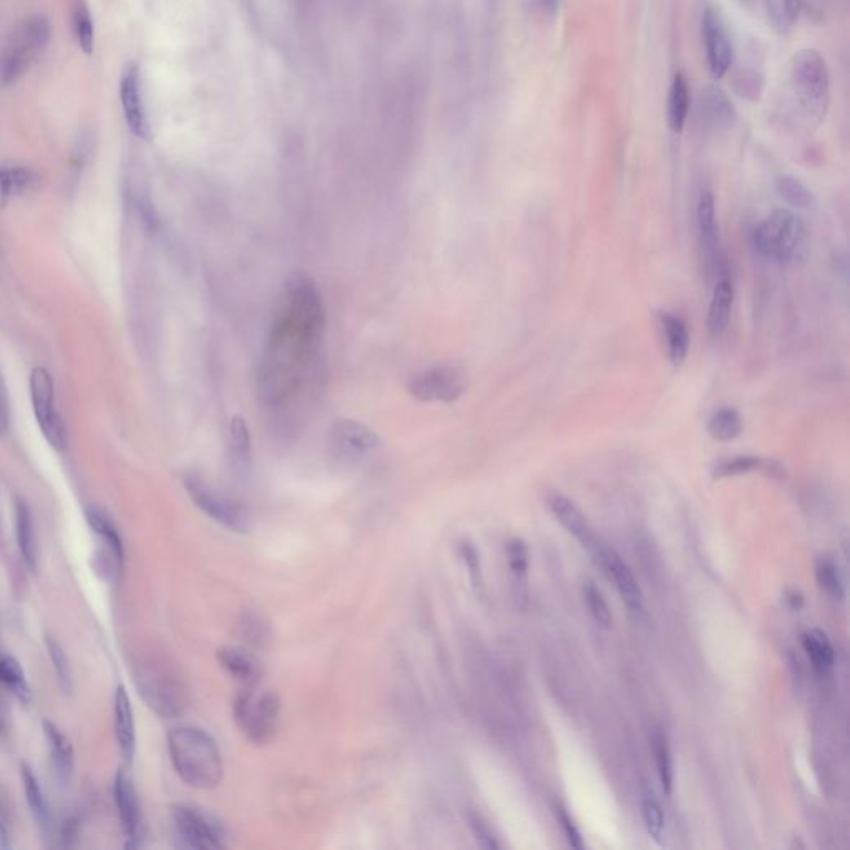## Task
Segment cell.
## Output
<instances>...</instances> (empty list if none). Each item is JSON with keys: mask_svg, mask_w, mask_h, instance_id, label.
<instances>
[{"mask_svg": "<svg viewBox=\"0 0 850 850\" xmlns=\"http://www.w3.org/2000/svg\"><path fill=\"white\" fill-rule=\"evenodd\" d=\"M326 314L311 279H289L259 371V394L271 411H286L308 394L318 367Z\"/></svg>", "mask_w": 850, "mask_h": 850, "instance_id": "obj_1", "label": "cell"}, {"mask_svg": "<svg viewBox=\"0 0 850 850\" xmlns=\"http://www.w3.org/2000/svg\"><path fill=\"white\" fill-rule=\"evenodd\" d=\"M168 753L181 781L195 789H215L223 779V758L215 739L200 728L178 726L168 733Z\"/></svg>", "mask_w": 850, "mask_h": 850, "instance_id": "obj_2", "label": "cell"}, {"mask_svg": "<svg viewBox=\"0 0 850 850\" xmlns=\"http://www.w3.org/2000/svg\"><path fill=\"white\" fill-rule=\"evenodd\" d=\"M789 92L804 122L817 127L831 105V74L821 52L802 49L789 62Z\"/></svg>", "mask_w": 850, "mask_h": 850, "instance_id": "obj_3", "label": "cell"}, {"mask_svg": "<svg viewBox=\"0 0 850 850\" xmlns=\"http://www.w3.org/2000/svg\"><path fill=\"white\" fill-rule=\"evenodd\" d=\"M133 681L140 698L160 718H178L190 704L180 673L160 655H143L133 665Z\"/></svg>", "mask_w": 850, "mask_h": 850, "instance_id": "obj_4", "label": "cell"}, {"mask_svg": "<svg viewBox=\"0 0 850 850\" xmlns=\"http://www.w3.org/2000/svg\"><path fill=\"white\" fill-rule=\"evenodd\" d=\"M754 246L759 255L779 264L797 263L806 258L809 235L804 221L792 211H772L754 230Z\"/></svg>", "mask_w": 850, "mask_h": 850, "instance_id": "obj_5", "label": "cell"}, {"mask_svg": "<svg viewBox=\"0 0 850 850\" xmlns=\"http://www.w3.org/2000/svg\"><path fill=\"white\" fill-rule=\"evenodd\" d=\"M49 20L32 15L15 25L0 49V84L12 85L22 79L49 45Z\"/></svg>", "mask_w": 850, "mask_h": 850, "instance_id": "obj_6", "label": "cell"}, {"mask_svg": "<svg viewBox=\"0 0 850 850\" xmlns=\"http://www.w3.org/2000/svg\"><path fill=\"white\" fill-rule=\"evenodd\" d=\"M233 714L241 733L251 743L264 746L278 733L281 701L273 691H258L255 686H245L236 696Z\"/></svg>", "mask_w": 850, "mask_h": 850, "instance_id": "obj_7", "label": "cell"}, {"mask_svg": "<svg viewBox=\"0 0 850 850\" xmlns=\"http://www.w3.org/2000/svg\"><path fill=\"white\" fill-rule=\"evenodd\" d=\"M183 484H185L186 492L193 500V504L205 515H208L211 520H215L216 523H220L231 532H250L251 515L240 502L230 499L228 495L221 494L198 475H186Z\"/></svg>", "mask_w": 850, "mask_h": 850, "instance_id": "obj_8", "label": "cell"}, {"mask_svg": "<svg viewBox=\"0 0 850 850\" xmlns=\"http://www.w3.org/2000/svg\"><path fill=\"white\" fill-rule=\"evenodd\" d=\"M173 829L181 847L186 849H225L226 832L213 817L191 806L173 809Z\"/></svg>", "mask_w": 850, "mask_h": 850, "instance_id": "obj_9", "label": "cell"}, {"mask_svg": "<svg viewBox=\"0 0 850 850\" xmlns=\"http://www.w3.org/2000/svg\"><path fill=\"white\" fill-rule=\"evenodd\" d=\"M30 399L35 419L45 440L54 449L64 450L67 445V432L57 407H55V387L52 376L44 367H37L30 374Z\"/></svg>", "mask_w": 850, "mask_h": 850, "instance_id": "obj_10", "label": "cell"}, {"mask_svg": "<svg viewBox=\"0 0 850 850\" xmlns=\"http://www.w3.org/2000/svg\"><path fill=\"white\" fill-rule=\"evenodd\" d=\"M467 389V374L460 367L437 366L425 369L412 377L409 392L421 402L452 404Z\"/></svg>", "mask_w": 850, "mask_h": 850, "instance_id": "obj_11", "label": "cell"}, {"mask_svg": "<svg viewBox=\"0 0 850 850\" xmlns=\"http://www.w3.org/2000/svg\"><path fill=\"white\" fill-rule=\"evenodd\" d=\"M88 527L98 537L100 548L95 553V568L103 577L112 580L122 572L123 560H125V548H123L122 535L118 532L117 525L107 513L98 507H87L85 509Z\"/></svg>", "mask_w": 850, "mask_h": 850, "instance_id": "obj_12", "label": "cell"}, {"mask_svg": "<svg viewBox=\"0 0 850 850\" xmlns=\"http://www.w3.org/2000/svg\"><path fill=\"white\" fill-rule=\"evenodd\" d=\"M701 37H703L706 62L709 74L714 80L723 79L733 64V44L721 15L713 9H706L701 19Z\"/></svg>", "mask_w": 850, "mask_h": 850, "instance_id": "obj_13", "label": "cell"}, {"mask_svg": "<svg viewBox=\"0 0 850 850\" xmlns=\"http://www.w3.org/2000/svg\"><path fill=\"white\" fill-rule=\"evenodd\" d=\"M113 799L117 806L118 817L123 834L127 839V849H137L143 841V816L137 789L125 771H118L113 782Z\"/></svg>", "mask_w": 850, "mask_h": 850, "instance_id": "obj_14", "label": "cell"}, {"mask_svg": "<svg viewBox=\"0 0 850 850\" xmlns=\"http://www.w3.org/2000/svg\"><path fill=\"white\" fill-rule=\"evenodd\" d=\"M592 548L595 550L601 568L605 570L606 577L615 583L616 590L620 593L626 606L635 613H641L645 608L643 593H641L640 585L636 582L635 575L631 572V568L626 565L625 560L613 548L606 547V545L595 543Z\"/></svg>", "mask_w": 850, "mask_h": 850, "instance_id": "obj_15", "label": "cell"}, {"mask_svg": "<svg viewBox=\"0 0 850 850\" xmlns=\"http://www.w3.org/2000/svg\"><path fill=\"white\" fill-rule=\"evenodd\" d=\"M120 98L128 128L142 140H150L152 128L143 103L142 77L137 64H128L120 79Z\"/></svg>", "mask_w": 850, "mask_h": 850, "instance_id": "obj_16", "label": "cell"}, {"mask_svg": "<svg viewBox=\"0 0 850 850\" xmlns=\"http://www.w3.org/2000/svg\"><path fill=\"white\" fill-rule=\"evenodd\" d=\"M333 445L344 455H364L381 444V437L369 425L351 419H341L331 430Z\"/></svg>", "mask_w": 850, "mask_h": 850, "instance_id": "obj_17", "label": "cell"}, {"mask_svg": "<svg viewBox=\"0 0 850 850\" xmlns=\"http://www.w3.org/2000/svg\"><path fill=\"white\" fill-rule=\"evenodd\" d=\"M44 738L47 743L50 767L54 771L57 781L69 782L74 776L75 753L70 739L62 733V729L52 721H44Z\"/></svg>", "mask_w": 850, "mask_h": 850, "instance_id": "obj_18", "label": "cell"}, {"mask_svg": "<svg viewBox=\"0 0 850 850\" xmlns=\"http://www.w3.org/2000/svg\"><path fill=\"white\" fill-rule=\"evenodd\" d=\"M113 724H115V738H117L118 749L123 759L128 764L132 763L137 751V731H135V718H133L132 703L127 689L118 686L113 701Z\"/></svg>", "mask_w": 850, "mask_h": 850, "instance_id": "obj_19", "label": "cell"}, {"mask_svg": "<svg viewBox=\"0 0 850 850\" xmlns=\"http://www.w3.org/2000/svg\"><path fill=\"white\" fill-rule=\"evenodd\" d=\"M734 304V284L728 271H721L714 284L713 298L709 304L708 328L713 336H721L728 328Z\"/></svg>", "mask_w": 850, "mask_h": 850, "instance_id": "obj_20", "label": "cell"}, {"mask_svg": "<svg viewBox=\"0 0 850 850\" xmlns=\"http://www.w3.org/2000/svg\"><path fill=\"white\" fill-rule=\"evenodd\" d=\"M548 507L552 510L553 517L557 518L558 522L562 523L563 528L568 533H572L578 542L587 545V547L595 545V535L588 525L587 518L577 509V505L573 504L572 500H568L563 495L555 494L548 499Z\"/></svg>", "mask_w": 850, "mask_h": 850, "instance_id": "obj_21", "label": "cell"}, {"mask_svg": "<svg viewBox=\"0 0 850 850\" xmlns=\"http://www.w3.org/2000/svg\"><path fill=\"white\" fill-rule=\"evenodd\" d=\"M216 658L220 661L221 668L233 676L235 680L243 683V686H255L261 676V665L256 660L255 655H251L250 651L245 648H236V646H223L216 653Z\"/></svg>", "mask_w": 850, "mask_h": 850, "instance_id": "obj_22", "label": "cell"}, {"mask_svg": "<svg viewBox=\"0 0 850 850\" xmlns=\"http://www.w3.org/2000/svg\"><path fill=\"white\" fill-rule=\"evenodd\" d=\"M20 774H22L25 799H27L35 824L39 827L44 839H50V836H52V809H50L49 799L45 796L44 787L40 786L39 779L27 764L22 766Z\"/></svg>", "mask_w": 850, "mask_h": 850, "instance_id": "obj_23", "label": "cell"}, {"mask_svg": "<svg viewBox=\"0 0 850 850\" xmlns=\"http://www.w3.org/2000/svg\"><path fill=\"white\" fill-rule=\"evenodd\" d=\"M505 557L509 563L510 582H512L513 600L518 608L527 605L528 600V547L520 538H512L505 547Z\"/></svg>", "mask_w": 850, "mask_h": 850, "instance_id": "obj_24", "label": "cell"}, {"mask_svg": "<svg viewBox=\"0 0 850 850\" xmlns=\"http://www.w3.org/2000/svg\"><path fill=\"white\" fill-rule=\"evenodd\" d=\"M15 537H17V545L25 565L35 572L39 565V543L35 533L34 517L29 505L20 499L15 502Z\"/></svg>", "mask_w": 850, "mask_h": 850, "instance_id": "obj_25", "label": "cell"}, {"mask_svg": "<svg viewBox=\"0 0 850 850\" xmlns=\"http://www.w3.org/2000/svg\"><path fill=\"white\" fill-rule=\"evenodd\" d=\"M661 328L668 344V356L675 367L683 366L689 354L688 326L681 316L673 313H661Z\"/></svg>", "mask_w": 850, "mask_h": 850, "instance_id": "obj_26", "label": "cell"}, {"mask_svg": "<svg viewBox=\"0 0 850 850\" xmlns=\"http://www.w3.org/2000/svg\"><path fill=\"white\" fill-rule=\"evenodd\" d=\"M696 218H698L699 240L703 245L706 255H716L718 248V223H716V201L711 190L701 191L698 198V208H696Z\"/></svg>", "mask_w": 850, "mask_h": 850, "instance_id": "obj_27", "label": "cell"}, {"mask_svg": "<svg viewBox=\"0 0 850 850\" xmlns=\"http://www.w3.org/2000/svg\"><path fill=\"white\" fill-rule=\"evenodd\" d=\"M802 648L811 661L812 668L819 675L827 676L836 665V653L826 633L821 630H809L802 635Z\"/></svg>", "mask_w": 850, "mask_h": 850, "instance_id": "obj_28", "label": "cell"}, {"mask_svg": "<svg viewBox=\"0 0 850 850\" xmlns=\"http://www.w3.org/2000/svg\"><path fill=\"white\" fill-rule=\"evenodd\" d=\"M689 113V87L688 80L683 74H676L671 82L670 93H668V107H666V122L671 132L681 133L688 120Z\"/></svg>", "mask_w": 850, "mask_h": 850, "instance_id": "obj_29", "label": "cell"}, {"mask_svg": "<svg viewBox=\"0 0 850 850\" xmlns=\"http://www.w3.org/2000/svg\"><path fill=\"white\" fill-rule=\"evenodd\" d=\"M37 183V175L30 168L19 165L0 167V205H7L15 196L29 191Z\"/></svg>", "mask_w": 850, "mask_h": 850, "instance_id": "obj_30", "label": "cell"}, {"mask_svg": "<svg viewBox=\"0 0 850 850\" xmlns=\"http://www.w3.org/2000/svg\"><path fill=\"white\" fill-rule=\"evenodd\" d=\"M744 422L743 417L736 409L724 407L719 411L714 412L713 416L709 417L708 434L711 439L716 442H733L743 434Z\"/></svg>", "mask_w": 850, "mask_h": 850, "instance_id": "obj_31", "label": "cell"}, {"mask_svg": "<svg viewBox=\"0 0 850 850\" xmlns=\"http://www.w3.org/2000/svg\"><path fill=\"white\" fill-rule=\"evenodd\" d=\"M776 190L782 200L796 210L811 211L817 208L816 195L796 176H779L776 180Z\"/></svg>", "mask_w": 850, "mask_h": 850, "instance_id": "obj_32", "label": "cell"}, {"mask_svg": "<svg viewBox=\"0 0 850 850\" xmlns=\"http://www.w3.org/2000/svg\"><path fill=\"white\" fill-rule=\"evenodd\" d=\"M230 455L233 467L240 472H246L251 464V435L248 424L243 417H231L230 422Z\"/></svg>", "mask_w": 850, "mask_h": 850, "instance_id": "obj_33", "label": "cell"}, {"mask_svg": "<svg viewBox=\"0 0 850 850\" xmlns=\"http://www.w3.org/2000/svg\"><path fill=\"white\" fill-rule=\"evenodd\" d=\"M0 684L15 694L22 703H29L32 691L25 676L24 668L14 656L0 655Z\"/></svg>", "mask_w": 850, "mask_h": 850, "instance_id": "obj_34", "label": "cell"}, {"mask_svg": "<svg viewBox=\"0 0 850 850\" xmlns=\"http://www.w3.org/2000/svg\"><path fill=\"white\" fill-rule=\"evenodd\" d=\"M766 14L774 29L779 32L791 30L801 14L802 0H764Z\"/></svg>", "mask_w": 850, "mask_h": 850, "instance_id": "obj_35", "label": "cell"}, {"mask_svg": "<svg viewBox=\"0 0 850 850\" xmlns=\"http://www.w3.org/2000/svg\"><path fill=\"white\" fill-rule=\"evenodd\" d=\"M653 754H655L656 769L660 777L661 787L666 794L673 792L675 784V771H673V758H671L670 743L666 734L655 733L653 736Z\"/></svg>", "mask_w": 850, "mask_h": 850, "instance_id": "obj_36", "label": "cell"}, {"mask_svg": "<svg viewBox=\"0 0 850 850\" xmlns=\"http://www.w3.org/2000/svg\"><path fill=\"white\" fill-rule=\"evenodd\" d=\"M45 646H47L50 663H52V668H54L60 689L64 693H70L74 689V675H72V668H70L69 656L65 655L62 645L55 638H52V636L45 638Z\"/></svg>", "mask_w": 850, "mask_h": 850, "instance_id": "obj_37", "label": "cell"}, {"mask_svg": "<svg viewBox=\"0 0 850 850\" xmlns=\"http://www.w3.org/2000/svg\"><path fill=\"white\" fill-rule=\"evenodd\" d=\"M703 110L708 115L709 120L718 125H729L733 122L734 112L733 105L729 102V98L724 95L723 90L719 88H708L703 92Z\"/></svg>", "mask_w": 850, "mask_h": 850, "instance_id": "obj_38", "label": "cell"}, {"mask_svg": "<svg viewBox=\"0 0 850 850\" xmlns=\"http://www.w3.org/2000/svg\"><path fill=\"white\" fill-rule=\"evenodd\" d=\"M641 814H643V821H645L648 836H650L656 844H661L663 836H665V811H663L660 801H658L653 794H645V796H643V801H641Z\"/></svg>", "mask_w": 850, "mask_h": 850, "instance_id": "obj_39", "label": "cell"}, {"mask_svg": "<svg viewBox=\"0 0 850 850\" xmlns=\"http://www.w3.org/2000/svg\"><path fill=\"white\" fill-rule=\"evenodd\" d=\"M816 580L822 592L832 600H844V583L839 568L829 558H821L816 563Z\"/></svg>", "mask_w": 850, "mask_h": 850, "instance_id": "obj_40", "label": "cell"}, {"mask_svg": "<svg viewBox=\"0 0 850 850\" xmlns=\"http://www.w3.org/2000/svg\"><path fill=\"white\" fill-rule=\"evenodd\" d=\"M74 32L80 49L84 50L85 54H92L93 45H95V30H93L90 10L80 0L74 9Z\"/></svg>", "mask_w": 850, "mask_h": 850, "instance_id": "obj_41", "label": "cell"}, {"mask_svg": "<svg viewBox=\"0 0 850 850\" xmlns=\"http://www.w3.org/2000/svg\"><path fill=\"white\" fill-rule=\"evenodd\" d=\"M583 598H585V603H587L588 611L593 616V620L603 628H611L613 615H611L610 606L606 603L603 593L593 583H587L583 587Z\"/></svg>", "mask_w": 850, "mask_h": 850, "instance_id": "obj_42", "label": "cell"}, {"mask_svg": "<svg viewBox=\"0 0 850 850\" xmlns=\"http://www.w3.org/2000/svg\"><path fill=\"white\" fill-rule=\"evenodd\" d=\"M763 467V460L753 455H739L733 459L724 460L721 464L716 465L714 469V477L716 479H726V477H736V475L749 474L753 470Z\"/></svg>", "mask_w": 850, "mask_h": 850, "instance_id": "obj_43", "label": "cell"}, {"mask_svg": "<svg viewBox=\"0 0 850 850\" xmlns=\"http://www.w3.org/2000/svg\"><path fill=\"white\" fill-rule=\"evenodd\" d=\"M460 557H462L465 567L469 570L470 582L474 585L475 590H480L482 585H484V578H482V567H480V557L477 548L470 542L460 543Z\"/></svg>", "mask_w": 850, "mask_h": 850, "instance_id": "obj_44", "label": "cell"}, {"mask_svg": "<svg viewBox=\"0 0 850 850\" xmlns=\"http://www.w3.org/2000/svg\"><path fill=\"white\" fill-rule=\"evenodd\" d=\"M470 831L474 832L475 839L479 842L480 847L484 849L497 850L500 849L499 841L495 837L494 832L490 829L489 824L479 816V814H469Z\"/></svg>", "mask_w": 850, "mask_h": 850, "instance_id": "obj_45", "label": "cell"}, {"mask_svg": "<svg viewBox=\"0 0 850 850\" xmlns=\"http://www.w3.org/2000/svg\"><path fill=\"white\" fill-rule=\"evenodd\" d=\"M555 816H557V821L560 822V827L565 832L568 844L575 847V849H583L582 834L578 831L577 826L573 824L572 817L568 816L567 811L562 809V807H555Z\"/></svg>", "mask_w": 850, "mask_h": 850, "instance_id": "obj_46", "label": "cell"}, {"mask_svg": "<svg viewBox=\"0 0 850 850\" xmlns=\"http://www.w3.org/2000/svg\"><path fill=\"white\" fill-rule=\"evenodd\" d=\"M10 846H12V819H10L9 806L0 789V847L9 849Z\"/></svg>", "mask_w": 850, "mask_h": 850, "instance_id": "obj_47", "label": "cell"}, {"mask_svg": "<svg viewBox=\"0 0 850 850\" xmlns=\"http://www.w3.org/2000/svg\"><path fill=\"white\" fill-rule=\"evenodd\" d=\"M241 626H243L245 636H248V641H251V643L261 645L263 640H266V638H264V625L261 623L259 618H256V616H248L245 623Z\"/></svg>", "mask_w": 850, "mask_h": 850, "instance_id": "obj_48", "label": "cell"}, {"mask_svg": "<svg viewBox=\"0 0 850 850\" xmlns=\"http://www.w3.org/2000/svg\"><path fill=\"white\" fill-rule=\"evenodd\" d=\"M10 424V404L4 377L0 374V435L5 434Z\"/></svg>", "mask_w": 850, "mask_h": 850, "instance_id": "obj_49", "label": "cell"}]
</instances>
